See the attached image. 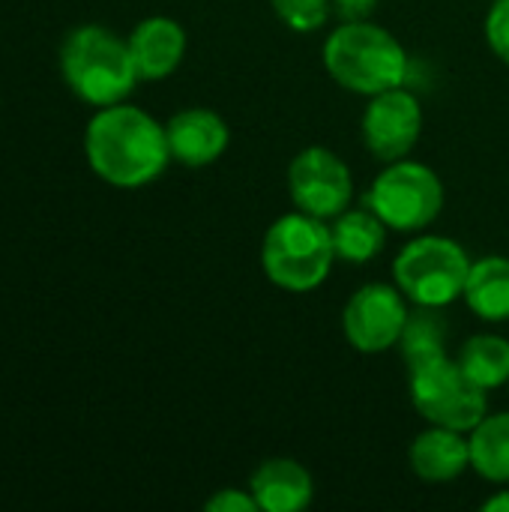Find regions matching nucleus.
Returning <instances> with one entry per match:
<instances>
[{"mask_svg": "<svg viewBox=\"0 0 509 512\" xmlns=\"http://www.w3.org/2000/svg\"><path fill=\"white\" fill-rule=\"evenodd\" d=\"M87 162L105 183L138 189L153 183L171 162L165 126L135 105H108L90 120L84 135Z\"/></svg>", "mask_w": 509, "mask_h": 512, "instance_id": "1", "label": "nucleus"}, {"mask_svg": "<svg viewBox=\"0 0 509 512\" xmlns=\"http://www.w3.org/2000/svg\"><path fill=\"white\" fill-rule=\"evenodd\" d=\"M324 66L339 87L369 99L408 81L405 45L372 21L339 24L324 42Z\"/></svg>", "mask_w": 509, "mask_h": 512, "instance_id": "2", "label": "nucleus"}, {"mask_svg": "<svg viewBox=\"0 0 509 512\" xmlns=\"http://www.w3.org/2000/svg\"><path fill=\"white\" fill-rule=\"evenodd\" d=\"M60 66L72 93L99 108L123 102L138 81L129 39L123 42L99 24H84L66 36Z\"/></svg>", "mask_w": 509, "mask_h": 512, "instance_id": "3", "label": "nucleus"}, {"mask_svg": "<svg viewBox=\"0 0 509 512\" xmlns=\"http://www.w3.org/2000/svg\"><path fill=\"white\" fill-rule=\"evenodd\" d=\"M333 261L336 249L330 225L303 210L279 216L261 243V267L282 291L306 294L321 288L333 270Z\"/></svg>", "mask_w": 509, "mask_h": 512, "instance_id": "4", "label": "nucleus"}, {"mask_svg": "<svg viewBox=\"0 0 509 512\" xmlns=\"http://www.w3.org/2000/svg\"><path fill=\"white\" fill-rule=\"evenodd\" d=\"M471 264L462 243L441 234H423L402 246L393 261V276L396 288L414 306L444 309L465 294Z\"/></svg>", "mask_w": 509, "mask_h": 512, "instance_id": "5", "label": "nucleus"}, {"mask_svg": "<svg viewBox=\"0 0 509 512\" xmlns=\"http://www.w3.org/2000/svg\"><path fill=\"white\" fill-rule=\"evenodd\" d=\"M366 207L375 210L393 231H423L444 210L441 177L414 159L387 162V168L372 180L366 192Z\"/></svg>", "mask_w": 509, "mask_h": 512, "instance_id": "6", "label": "nucleus"}, {"mask_svg": "<svg viewBox=\"0 0 509 512\" xmlns=\"http://www.w3.org/2000/svg\"><path fill=\"white\" fill-rule=\"evenodd\" d=\"M408 390L414 408L432 423L456 432H471L486 417V390L471 381L462 363L432 357L408 369Z\"/></svg>", "mask_w": 509, "mask_h": 512, "instance_id": "7", "label": "nucleus"}, {"mask_svg": "<svg viewBox=\"0 0 509 512\" xmlns=\"http://www.w3.org/2000/svg\"><path fill=\"white\" fill-rule=\"evenodd\" d=\"M288 192L297 210L318 219H336L354 198V177L333 150L306 147L288 168Z\"/></svg>", "mask_w": 509, "mask_h": 512, "instance_id": "8", "label": "nucleus"}, {"mask_svg": "<svg viewBox=\"0 0 509 512\" xmlns=\"http://www.w3.org/2000/svg\"><path fill=\"white\" fill-rule=\"evenodd\" d=\"M411 309L408 297L393 285H363L351 294L342 312V330L354 351L360 354H384L399 345Z\"/></svg>", "mask_w": 509, "mask_h": 512, "instance_id": "9", "label": "nucleus"}, {"mask_svg": "<svg viewBox=\"0 0 509 512\" xmlns=\"http://www.w3.org/2000/svg\"><path fill=\"white\" fill-rule=\"evenodd\" d=\"M423 132V108L420 99L405 90L393 87L378 96L363 111V141L369 153L381 162H396L405 159Z\"/></svg>", "mask_w": 509, "mask_h": 512, "instance_id": "10", "label": "nucleus"}, {"mask_svg": "<svg viewBox=\"0 0 509 512\" xmlns=\"http://www.w3.org/2000/svg\"><path fill=\"white\" fill-rule=\"evenodd\" d=\"M171 159L186 168H204L216 162L231 141L228 123L210 108H183L165 123Z\"/></svg>", "mask_w": 509, "mask_h": 512, "instance_id": "11", "label": "nucleus"}, {"mask_svg": "<svg viewBox=\"0 0 509 512\" xmlns=\"http://www.w3.org/2000/svg\"><path fill=\"white\" fill-rule=\"evenodd\" d=\"M129 48H132L138 78L162 81L180 66V60L186 54V30L174 18L153 15V18H144L132 30Z\"/></svg>", "mask_w": 509, "mask_h": 512, "instance_id": "12", "label": "nucleus"}, {"mask_svg": "<svg viewBox=\"0 0 509 512\" xmlns=\"http://www.w3.org/2000/svg\"><path fill=\"white\" fill-rule=\"evenodd\" d=\"M249 492L264 512H300L315 498L312 474L294 459H267L255 468Z\"/></svg>", "mask_w": 509, "mask_h": 512, "instance_id": "13", "label": "nucleus"}, {"mask_svg": "<svg viewBox=\"0 0 509 512\" xmlns=\"http://www.w3.org/2000/svg\"><path fill=\"white\" fill-rule=\"evenodd\" d=\"M447 426L420 432L411 444V471L426 483H450L471 468V438Z\"/></svg>", "mask_w": 509, "mask_h": 512, "instance_id": "14", "label": "nucleus"}, {"mask_svg": "<svg viewBox=\"0 0 509 512\" xmlns=\"http://www.w3.org/2000/svg\"><path fill=\"white\" fill-rule=\"evenodd\" d=\"M465 303L483 321H509V258L489 255L471 264L465 282Z\"/></svg>", "mask_w": 509, "mask_h": 512, "instance_id": "15", "label": "nucleus"}, {"mask_svg": "<svg viewBox=\"0 0 509 512\" xmlns=\"http://www.w3.org/2000/svg\"><path fill=\"white\" fill-rule=\"evenodd\" d=\"M330 234H333L336 258H342L348 264H369L372 258L381 255V249L387 243V225L369 207H363V210H342L333 219Z\"/></svg>", "mask_w": 509, "mask_h": 512, "instance_id": "16", "label": "nucleus"}, {"mask_svg": "<svg viewBox=\"0 0 509 512\" xmlns=\"http://www.w3.org/2000/svg\"><path fill=\"white\" fill-rule=\"evenodd\" d=\"M468 438L471 468L489 483H509V414L483 417Z\"/></svg>", "mask_w": 509, "mask_h": 512, "instance_id": "17", "label": "nucleus"}, {"mask_svg": "<svg viewBox=\"0 0 509 512\" xmlns=\"http://www.w3.org/2000/svg\"><path fill=\"white\" fill-rule=\"evenodd\" d=\"M462 369L483 390H498L509 384V339L495 333L471 336L459 354Z\"/></svg>", "mask_w": 509, "mask_h": 512, "instance_id": "18", "label": "nucleus"}, {"mask_svg": "<svg viewBox=\"0 0 509 512\" xmlns=\"http://www.w3.org/2000/svg\"><path fill=\"white\" fill-rule=\"evenodd\" d=\"M399 351H402L408 369L417 363H426L432 357H444L447 354V321L441 318V309L417 306L405 321V330L399 336Z\"/></svg>", "mask_w": 509, "mask_h": 512, "instance_id": "19", "label": "nucleus"}, {"mask_svg": "<svg viewBox=\"0 0 509 512\" xmlns=\"http://www.w3.org/2000/svg\"><path fill=\"white\" fill-rule=\"evenodd\" d=\"M276 15L297 33L321 30L333 15V0H270Z\"/></svg>", "mask_w": 509, "mask_h": 512, "instance_id": "20", "label": "nucleus"}, {"mask_svg": "<svg viewBox=\"0 0 509 512\" xmlns=\"http://www.w3.org/2000/svg\"><path fill=\"white\" fill-rule=\"evenodd\" d=\"M486 39L492 51L509 66V0H495L486 18Z\"/></svg>", "mask_w": 509, "mask_h": 512, "instance_id": "21", "label": "nucleus"}, {"mask_svg": "<svg viewBox=\"0 0 509 512\" xmlns=\"http://www.w3.org/2000/svg\"><path fill=\"white\" fill-rule=\"evenodd\" d=\"M204 510L207 512H258V501L252 498V492H243V489H219L213 498H207Z\"/></svg>", "mask_w": 509, "mask_h": 512, "instance_id": "22", "label": "nucleus"}, {"mask_svg": "<svg viewBox=\"0 0 509 512\" xmlns=\"http://www.w3.org/2000/svg\"><path fill=\"white\" fill-rule=\"evenodd\" d=\"M375 9H378V0H333V12L342 18V24L372 21Z\"/></svg>", "mask_w": 509, "mask_h": 512, "instance_id": "23", "label": "nucleus"}, {"mask_svg": "<svg viewBox=\"0 0 509 512\" xmlns=\"http://www.w3.org/2000/svg\"><path fill=\"white\" fill-rule=\"evenodd\" d=\"M483 510L486 512H509V492H498V495H492L489 501H483Z\"/></svg>", "mask_w": 509, "mask_h": 512, "instance_id": "24", "label": "nucleus"}]
</instances>
